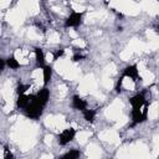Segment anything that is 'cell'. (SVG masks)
Returning a JSON list of instances; mask_svg holds the SVG:
<instances>
[{
	"label": "cell",
	"instance_id": "16",
	"mask_svg": "<svg viewBox=\"0 0 159 159\" xmlns=\"http://www.w3.org/2000/svg\"><path fill=\"white\" fill-rule=\"evenodd\" d=\"M123 78H124V76H122L120 78H119V81L117 82V86H116V91L119 93L120 92V88H122V83H123Z\"/></svg>",
	"mask_w": 159,
	"mask_h": 159
},
{
	"label": "cell",
	"instance_id": "21",
	"mask_svg": "<svg viewBox=\"0 0 159 159\" xmlns=\"http://www.w3.org/2000/svg\"><path fill=\"white\" fill-rule=\"evenodd\" d=\"M158 31H159V27H158Z\"/></svg>",
	"mask_w": 159,
	"mask_h": 159
},
{
	"label": "cell",
	"instance_id": "11",
	"mask_svg": "<svg viewBox=\"0 0 159 159\" xmlns=\"http://www.w3.org/2000/svg\"><path fill=\"white\" fill-rule=\"evenodd\" d=\"M43 83H45V86L48 83V81L51 80V76H52V68L50 67V66H45L43 67Z\"/></svg>",
	"mask_w": 159,
	"mask_h": 159
},
{
	"label": "cell",
	"instance_id": "9",
	"mask_svg": "<svg viewBox=\"0 0 159 159\" xmlns=\"http://www.w3.org/2000/svg\"><path fill=\"white\" fill-rule=\"evenodd\" d=\"M31 99H32V96L21 94V96H19V98L16 101V106L20 107V108H26L29 106V103L31 102Z\"/></svg>",
	"mask_w": 159,
	"mask_h": 159
},
{
	"label": "cell",
	"instance_id": "15",
	"mask_svg": "<svg viewBox=\"0 0 159 159\" xmlns=\"http://www.w3.org/2000/svg\"><path fill=\"white\" fill-rule=\"evenodd\" d=\"M29 88V86L27 84H19L17 86V89H16V92H17V94L19 96H21V94H24L25 93V91Z\"/></svg>",
	"mask_w": 159,
	"mask_h": 159
},
{
	"label": "cell",
	"instance_id": "4",
	"mask_svg": "<svg viewBox=\"0 0 159 159\" xmlns=\"http://www.w3.org/2000/svg\"><path fill=\"white\" fill-rule=\"evenodd\" d=\"M82 12H72L68 19L66 20L65 22V26L66 27H70V26H78L81 24V20H82Z\"/></svg>",
	"mask_w": 159,
	"mask_h": 159
},
{
	"label": "cell",
	"instance_id": "10",
	"mask_svg": "<svg viewBox=\"0 0 159 159\" xmlns=\"http://www.w3.org/2000/svg\"><path fill=\"white\" fill-rule=\"evenodd\" d=\"M35 55H36V62H37V66L39 67H45V56H43V52L41 48H35Z\"/></svg>",
	"mask_w": 159,
	"mask_h": 159
},
{
	"label": "cell",
	"instance_id": "20",
	"mask_svg": "<svg viewBox=\"0 0 159 159\" xmlns=\"http://www.w3.org/2000/svg\"><path fill=\"white\" fill-rule=\"evenodd\" d=\"M4 66H5V61H4V60H1V61H0V68L2 70V68H4Z\"/></svg>",
	"mask_w": 159,
	"mask_h": 159
},
{
	"label": "cell",
	"instance_id": "14",
	"mask_svg": "<svg viewBox=\"0 0 159 159\" xmlns=\"http://www.w3.org/2000/svg\"><path fill=\"white\" fill-rule=\"evenodd\" d=\"M6 65H7L10 68H12V70L19 68V66H20V63L16 61V58H15V57H9V58L6 60Z\"/></svg>",
	"mask_w": 159,
	"mask_h": 159
},
{
	"label": "cell",
	"instance_id": "18",
	"mask_svg": "<svg viewBox=\"0 0 159 159\" xmlns=\"http://www.w3.org/2000/svg\"><path fill=\"white\" fill-rule=\"evenodd\" d=\"M82 58H84V56H82V55H80V53H76V55L72 57V61H80V60H82Z\"/></svg>",
	"mask_w": 159,
	"mask_h": 159
},
{
	"label": "cell",
	"instance_id": "7",
	"mask_svg": "<svg viewBox=\"0 0 159 159\" xmlns=\"http://www.w3.org/2000/svg\"><path fill=\"white\" fill-rule=\"evenodd\" d=\"M123 76L124 77H130V78H133V81H137L138 80V70H137V66L135 65H132V66L125 67V70L123 72Z\"/></svg>",
	"mask_w": 159,
	"mask_h": 159
},
{
	"label": "cell",
	"instance_id": "13",
	"mask_svg": "<svg viewBox=\"0 0 159 159\" xmlns=\"http://www.w3.org/2000/svg\"><path fill=\"white\" fill-rule=\"evenodd\" d=\"M83 116H84V119H86V120L93 122L94 116H96V111H93V109H86V111L83 112Z\"/></svg>",
	"mask_w": 159,
	"mask_h": 159
},
{
	"label": "cell",
	"instance_id": "6",
	"mask_svg": "<svg viewBox=\"0 0 159 159\" xmlns=\"http://www.w3.org/2000/svg\"><path fill=\"white\" fill-rule=\"evenodd\" d=\"M129 102H130V104H132L133 108H142L143 106L148 104L147 99L144 98V96H143L142 93H138V94L133 96V97L129 99Z\"/></svg>",
	"mask_w": 159,
	"mask_h": 159
},
{
	"label": "cell",
	"instance_id": "12",
	"mask_svg": "<svg viewBox=\"0 0 159 159\" xmlns=\"http://www.w3.org/2000/svg\"><path fill=\"white\" fill-rule=\"evenodd\" d=\"M80 157V150L77 149H71L70 152H67L61 159H78Z\"/></svg>",
	"mask_w": 159,
	"mask_h": 159
},
{
	"label": "cell",
	"instance_id": "5",
	"mask_svg": "<svg viewBox=\"0 0 159 159\" xmlns=\"http://www.w3.org/2000/svg\"><path fill=\"white\" fill-rule=\"evenodd\" d=\"M48 97H50V92H48V89H47L46 87H43L42 89H40V91L37 92V94H35V101H36L37 103H40V104L43 107V106L47 103Z\"/></svg>",
	"mask_w": 159,
	"mask_h": 159
},
{
	"label": "cell",
	"instance_id": "19",
	"mask_svg": "<svg viewBox=\"0 0 159 159\" xmlns=\"http://www.w3.org/2000/svg\"><path fill=\"white\" fill-rule=\"evenodd\" d=\"M5 159H14V155H12L11 153H9V152H7V153H6V158H5Z\"/></svg>",
	"mask_w": 159,
	"mask_h": 159
},
{
	"label": "cell",
	"instance_id": "3",
	"mask_svg": "<svg viewBox=\"0 0 159 159\" xmlns=\"http://www.w3.org/2000/svg\"><path fill=\"white\" fill-rule=\"evenodd\" d=\"M75 134H76V130H75L73 128H67V129H65V130L60 134V137H58V143H60L61 145L67 144L68 142H71V140L73 139Z\"/></svg>",
	"mask_w": 159,
	"mask_h": 159
},
{
	"label": "cell",
	"instance_id": "1",
	"mask_svg": "<svg viewBox=\"0 0 159 159\" xmlns=\"http://www.w3.org/2000/svg\"><path fill=\"white\" fill-rule=\"evenodd\" d=\"M42 108H43V107H42L40 103H37V102L35 101V96H32L31 102H30L29 106L25 108V113H26L27 117H30V118H32V119H36V118H39V117L42 114Z\"/></svg>",
	"mask_w": 159,
	"mask_h": 159
},
{
	"label": "cell",
	"instance_id": "8",
	"mask_svg": "<svg viewBox=\"0 0 159 159\" xmlns=\"http://www.w3.org/2000/svg\"><path fill=\"white\" fill-rule=\"evenodd\" d=\"M72 106H73V108L84 112L86 111V107H87V103L82 98H80L78 96H73V98H72Z\"/></svg>",
	"mask_w": 159,
	"mask_h": 159
},
{
	"label": "cell",
	"instance_id": "2",
	"mask_svg": "<svg viewBox=\"0 0 159 159\" xmlns=\"http://www.w3.org/2000/svg\"><path fill=\"white\" fill-rule=\"evenodd\" d=\"M147 109H148V106L144 107V109H142V108H133L132 109L133 125L137 124V123H142L147 119Z\"/></svg>",
	"mask_w": 159,
	"mask_h": 159
},
{
	"label": "cell",
	"instance_id": "17",
	"mask_svg": "<svg viewBox=\"0 0 159 159\" xmlns=\"http://www.w3.org/2000/svg\"><path fill=\"white\" fill-rule=\"evenodd\" d=\"M63 52H65L63 50H58V51H56V52H55V55H53V58H55V60H57L60 56H62V55H63Z\"/></svg>",
	"mask_w": 159,
	"mask_h": 159
}]
</instances>
